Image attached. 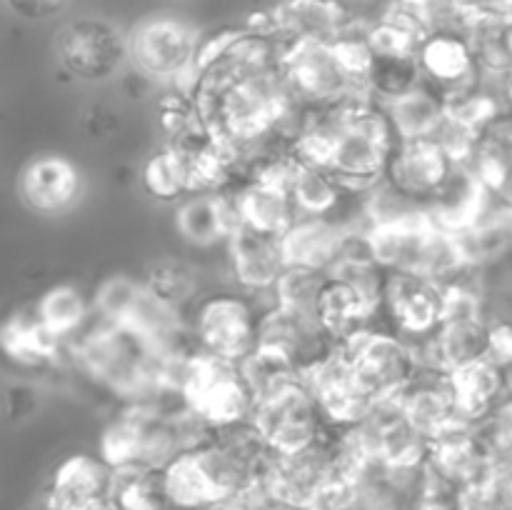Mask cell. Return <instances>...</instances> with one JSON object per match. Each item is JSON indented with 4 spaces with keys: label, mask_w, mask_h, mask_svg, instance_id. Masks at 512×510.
<instances>
[{
    "label": "cell",
    "mask_w": 512,
    "mask_h": 510,
    "mask_svg": "<svg viewBox=\"0 0 512 510\" xmlns=\"http://www.w3.org/2000/svg\"><path fill=\"white\" fill-rule=\"evenodd\" d=\"M395 143L398 138L383 105L373 98H355L315 110L293 153L328 170L348 193L368 195L383 183Z\"/></svg>",
    "instance_id": "1"
},
{
    "label": "cell",
    "mask_w": 512,
    "mask_h": 510,
    "mask_svg": "<svg viewBox=\"0 0 512 510\" xmlns=\"http://www.w3.org/2000/svg\"><path fill=\"white\" fill-rule=\"evenodd\" d=\"M75 368L120 403H160L178 398L163 388V355L130 325L93 323L68 343Z\"/></svg>",
    "instance_id": "2"
},
{
    "label": "cell",
    "mask_w": 512,
    "mask_h": 510,
    "mask_svg": "<svg viewBox=\"0 0 512 510\" xmlns=\"http://www.w3.org/2000/svg\"><path fill=\"white\" fill-rule=\"evenodd\" d=\"M370 65L373 50L365 40V25H355L335 43L288 45L280 70L300 105L323 110L355 98H370Z\"/></svg>",
    "instance_id": "3"
},
{
    "label": "cell",
    "mask_w": 512,
    "mask_h": 510,
    "mask_svg": "<svg viewBox=\"0 0 512 510\" xmlns=\"http://www.w3.org/2000/svg\"><path fill=\"white\" fill-rule=\"evenodd\" d=\"M180 413L183 405L163 408L160 403H120V410L100 433L98 455L113 470H165L188 450Z\"/></svg>",
    "instance_id": "4"
},
{
    "label": "cell",
    "mask_w": 512,
    "mask_h": 510,
    "mask_svg": "<svg viewBox=\"0 0 512 510\" xmlns=\"http://www.w3.org/2000/svg\"><path fill=\"white\" fill-rule=\"evenodd\" d=\"M165 385L210 428H228L253 418L255 395L250 393L238 363L193 350L165 365Z\"/></svg>",
    "instance_id": "5"
},
{
    "label": "cell",
    "mask_w": 512,
    "mask_h": 510,
    "mask_svg": "<svg viewBox=\"0 0 512 510\" xmlns=\"http://www.w3.org/2000/svg\"><path fill=\"white\" fill-rule=\"evenodd\" d=\"M128 43L130 65L153 80L160 90H188L205 38L198 25L183 15L153 13L140 18L128 30Z\"/></svg>",
    "instance_id": "6"
},
{
    "label": "cell",
    "mask_w": 512,
    "mask_h": 510,
    "mask_svg": "<svg viewBox=\"0 0 512 510\" xmlns=\"http://www.w3.org/2000/svg\"><path fill=\"white\" fill-rule=\"evenodd\" d=\"M53 58L75 83H115L130 65L128 30L103 15H78L55 30Z\"/></svg>",
    "instance_id": "7"
},
{
    "label": "cell",
    "mask_w": 512,
    "mask_h": 510,
    "mask_svg": "<svg viewBox=\"0 0 512 510\" xmlns=\"http://www.w3.org/2000/svg\"><path fill=\"white\" fill-rule=\"evenodd\" d=\"M263 310L260 298L235 285L205 290L188 313L190 333L203 353L240 365L260 345Z\"/></svg>",
    "instance_id": "8"
},
{
    "label": "cell",
    "mask_w": 512,
    "mask_h": 510,
    "mask_svg": "<svg viewBox=\"0 0 512 510\" xmlns=\"http://www.w3.org/2000/svg\"><path fill=\"white\" fill-rule=\"evenodd\" d=\"M338 348L343 350L360 385L375 403L398 398L423 370L415 343L390 330L388 325H370Z\"/></svg>",
    "instance_id": "9"
},
{
    "label": "cell",
    "mask_w": 512,
    "mask_h": 510,
    "mask_svg": "<svg viewBox=\"0 0 512 510\" xmlns=\"http://www.w3.org/2000/svg\"><path fill=\"white\" fill-rule=\"evenodd\" d=\"M250 420L273 453H295L308 448L325 438L330 430L305 378L258 400Z\"/></svg>",
    "instance_id": "10"
},
{
    "label": "cell",
    "mask_w": 512,
    "mask_h": 510,
    "mask_svg": "<svg viewBox=\"0 0 512 510\" xmlns=\"http://www.w3.org/2000/svg\"><path fill=\"white\" fill-rule=\"evenodd\" d=\"M338 475L330 430L318 443L295 453H273L263 473V485L270 498L283 510L313 508L325 485Z\"/></svg>",
    "instance_id": "11"
},
{
    "label": "cell",
    "mask_w": 512,
    "mask_h": 510,
    "mask_svg": "<svg viewBox=\"0 0 512 510\" xmlns=\"http://www.w3.org/2000/svg\"><path fill=\"white\" fill-rule=\"evenodd\" d=\"M445 285L430 275L415 270H388L383 290V325L408 338L423 343L443 323Z\"/></svg>",
    "instance_id": "12"
},
{
    "label": "cell",
    "mask_w": 512,
    "mask_h": 510,
    "mask_svg": "<svg viewBox=\"0 0 512 510\" xmlns=\"http://www.w3.org/2000/svg\"><path fill=\"white\" fill-rule=\"evenodd\" d=\"M418 63L425 83L440 90L445 98L475 88L485 80L473 55L468 25L448 18L443 10H438V20L420 40Z\"/></svg>",
    "instance_id": "13"
},
{
    "label": "cell",
    "mask_w": 512,
    "mask_h": 510,
    "mask_svg": "<svg viewBox=\"0 0 512 510\" xmlns=\"http://www.w3.org/2000/svg\"><path fill=\"white\" fill-rule=\"evenodd\" d=\"M15 190L25 208L40 218H60L80 203L85 190L83 170L58 150L35 153L20 165Z\"/></svg>",
    "instance_id": "14"
},
{
    "label": "cell",
    "mask_w": 512,
    "mask_h": 510,
    "mask_svg": "<svg viewBox=\"0 0 512 510\" xmlns=\"http://www.w3.org/2000/svg\"><path fill=\"white\" fill-rule=\"evenodd\" d=\"M368 455L393 470H420L428 463L430 438L420 433L408 418L398 400H380L370 413L353 425Z\"/></svg>",
    "instance_id": "15"
},
{
    "label": "cell",
    "mask_w": 512,
    "mask_h": 510,
    "mask_svg": "<svg viewBox=\"0 0 512 510\" xmlns=\"http://www.w3.org/2000/svg\"><path fill=\"white\" fill-rule=\"evenodd\" d=\"M255 15L285 48L335 43L358 25L343 0H275L268 10Z\"/></svg>",
    "instance_id": "16"
},
{
    "label": "cell",
    "mask_w": 512,
    "mask_h": 510,
    "mask_svg": "<svg viewBox=\"0 0 512 510\" xmlns=\"http://www.w3.org/2000/svg\"><path fill=\"white\" fill-rule=\"evenodd\" d=\"M455 168L458 163L435 138L398 140L390 153L383 183L403 198L428 208L445 188Z\"/></svg>",
    "instance_id": "17"
},
{
    "label": "cell",
    "mask_w": 512,
    "mask_h": 510,
    "mask_svg": "<svg viewBox=\"0 0 512 510\" xmlns=\"http://www.w3.org/2000/svg\"><path fill=\"white\" fill-rule=\"evenodd\" d=\"M428 468L453 490L485 483L500 473L480 425L465 418H458L430 440Z\"/></svg>",
    "instance_id": "18"
},
{
    "label": "cell",
    "mask_w": 512,
    "mask_h": 510,
    "mask_svg": "<svg viewBox=\"0 0 512 510\" xmlns=\"http://www.w3.org/2000/svg\"><path fill=\"white\" fill-rule=\"evenodd\" d=\"M303 378L308 388L313 390L330 428H353L375 405V400L360 385L358 375L353 373L348 358L340 348H335L318 365L305 370Z\"/></svg>",
    "instance_id": "19"
},
{
    "label": "cell",
    "mask_w": 512,
    "mask_h": 510,
    "mask_svg": "<svg viewBox=\"0 0 512 510\" xmlns=\"http://www.w3.org/2000/svg\"><path fill=\"white\" fill-rule=\"evenodd\" d=\"M225 265L235 288L255 298L270 300L275 283L288 268V260L280 238L240 225L225 243Z\"/></svg>",
    "instance_id": "20"
},
{
    "label": "cell",
    "mask_w": 512,
    "mask_h": 510,
    "mask_svg": "<svg viewBox=\"0 0 512 510\" xmlns=\"http://www.w3.org/2000/svg\"><path fill=\"white\" fill-rule=\"evenodd\" d=\"M175 235L185 245L198 250L218 248L230 240L240 228L238 208H235L233 185L210 193H190L188 198L173 205Z\"/></svg>",
    "instance_id": "21"
},
{
    "label": "cell",
    "mask_w": 512,
    "mask_h": 510,
    "mask_svg": "<svg viewBox=\"0 0 512 510\" xmlns=\"http://www.w3.org/2000/svg\"><path fill=\"white\" fill-rule=\"evenodd\" d=\"M490 315H448L440 328L423 343H415L423 368L438 373H455L488 355Z\"/></svg>",
    "instance_id": "22"
},
{
    "label": "cell",
    "mask_w": 512,
    "mask_h": 510,
    "mask_svg": "<svg viewBox=\"0 0 512 510\" xmlns=\"http://www.w3.org/2000/svg\"><path fill=\"white\" fill-rule=\"evenodd\" d=\"M260 345H268L293 358L303 368V375L335 350L333 340L325 335L313 313L283 308L270 300L260 320Z\"/></svg>",
    "instance_id": "23"
},
{
    "label": "cell",
    "mask_w": 512,
    "mask_h": 510,
    "mask_svg": "<svg viewBox=\"0 0 512 510\" xmlns=\"http://www.w3.org/2000/svg\"><path fill=\"white\" fill-rule=\"evenodd\" d=\"M113 468L100 455L75 453L58 465L48 488V510H88L110 500Z\"/></svg>",
    "instance_id": "24"
},
{
    "label": "cell",
    "mask_w": 512,
    "mask_h": 510,
    "mask_svg": "<svg viewBox=\"0 0 512 510\" xmlns=\"http://www.w3.org/2000/svg\"><path fill=\"white\" fill-rule=\"evenodd\" d=\"M358 230L353 223L338 218H298L280 243L288 265L330 273L343 258L350 235Z\"/></svg>",
    "instance_id": "25"
},
{
    "label": "cell",
    "mask_w": 512,
    "mask_h": 510,
    "mask_svg": "<svg viewBox=\"0 0 512 510\" xmlns=\"http://www.w3.org/2000/svg\"><path fill=\"white\" fill-rule=\"evenodd\" d=\"M315 318L338 348V345L348 343L353 335H358L360 330L380 323V310L350 280L328 273L318 308H315Z\"/></svg>",
    "instance_id": "26"
},
{
    "label": "cell",
    "mask_w": 512,
    "mask_h": 510,
    "mask_svg": "<svg viewBox=\"0 0 512 510\" xmlns=\"http://www.w3.org/2000/svg\"><path fill=\"white\" fill-rule=\"evenodd\" d=\"M398 405L403 408L405 418L428 435L430 440L443 433L448 425L460 418L458 400H455L450 375L438 373V370L423 368L413 378V383L398 395Z\"/></svg>",
    "instance_id": "27"
},
{
    "label": "cell",
    "mask_w": 512,
    "mask_h": 510,
    "mask_svg": "<svg viewBox=\"0 0 512 510\" xmlns=\"http://www.w3.org/2000/svg\"><path fill=\"white\" fill-rule=\"evenodd\" d=\"M290 195L295 200L300 218H338L345 220L358 213L363 203L355 210H348V203L363 195H353L333 178L325 168L305 163L295 155V165L288 180Z\"/></svg>",
    "instance_id": "28"
},
{
    "label": "cell",
    "mask_w": 512,
    "mask_h": 510,
    "mask_svg": "<svg viewBox=\"0 0 512 510\" xmlns=\"http://www.w3.org/2000/svg\"><path fill=\"white\" fill-rule=\"evenodd\" d=\"M493 203L495 195L475 178L473 170L458 165L438 198L428 205V213L443 230L460 233L478 225L493 208Z\"/></svg>",
    "instance_id": "29"
},
{
    "label": "cell",
    "mask_w": 512,
    "mask_h": 510,
    "mask_svg": "<svg viewBox=\"0 0 512 510\" xmlns=\"http://www.w3.org/2000/svg\"><path fill=\"white\" fill-rule=\"evenodd\" d=\"M460 418L470 423H483L500 403L512 393V375L483 358L450 373Z\"/></svg>",
    "instance_id": "30"
},
{
    "label": "cell",
    "mask_w": 512,
    "mask_h": 510,
    "mask_svg": "<svg viewBox=\"0 0 512 510\" xmlns=\"http://www.w3.org/2000/svg\"><path fill=\"white\" fill-rule=\"evenodd\" d=\"M0 343H3L5 355L13 360L15 365L28 370H43L50 368L60 360V353H68V345L60 338H55L40 318L35 315L33 308L15 310L3 325L0 333Z\"/></svg>",
    "instance_id": "31"
},
{
    "label": "cell",
    "mask_w": 512,
    "mask_h": 510,
    "mask_svg": "<svg viewBox=\"0 0 512 510\" xmlns=\"http://www.w3.org/2000/svg\"><path fill=\"white\" fill-rule=\"evenodd\" d=\"M398 140L435 138L448 118V100L423 80L400 98L383 105Z\"/></svg>",
    "instance_id": "32"
},
{
    "label": "cell",
    "mask_w": 512,
    "mask_h": 510,
    "mask_svg": "<svg viewBox=\"0 0 512 510\" xmlns=\"http://www.w3.org/2000/svg\"><path fill=\"white\" fill-rule=\"evenodd\" d=\"M33 310L40 323L65 345L78 338L95 318L90 295L73 283H55L45 288L33 303Z\"/></svg>",
    "instance_id": "33"
},
{
    "label": "cell",
    "mask_w": 512,
    "mask_h": 510,
    "mask_svg": "<svg viewBox=\"0 0 512 510\" xmlns=\"http://www.w3.org/2000/svg\"><path fill=\"white\" fill-rule=\"evenodd\" d=\"M158 128L163 135V143L175 148H195L213 140L203 110L198 100L183 88H165L158 95Z\"/></svg>",
    "instance_id": "34"
},
{
    "label": "cell",
    "mask_w": 512,
    "mask_h": 510,
    "mask_svg": "<svg viewBox=\"0 0 512 510\" xmlns=\"http://www.w3.org/2000/svg\"><path fill=\"white\" fill-rule=\"evenodd\" d=\"M468 38L483 78L505 88L512 80V13L475 20L468 25Z\"/></svg>",
    "instance_id": "35"
},
{
    "label": "cell",
    "mask_w": 512,
    "mask_h": 510,
    "mask_svg": "<svg viewBox=\"0 0 512 510\" xmlns=\"http://www.w3.org/2000/svg\"><path fill=\"white\" fill-rule=\"evenodd\" d=\"M143 280L150 293L180 308L183 313H190V308L205 293L200 268L190 260L180 258V255H160V258H155L145 268Z\"/></svg>",
    "instance_id": "36"
},
{
    "label": "cell",
    "mask_w": 512,
    "mask_h": 510,
    "mask_svg": "<svg viewBox=\"0 0 512 510\" xmlns=\"http://www.w3.org/2000/svg\"><path fill=\"white\" fill-rule=\"evenodd\" d=\"M138 180L143 193L160 205H178L193 193L185 155L168 143H160L158 148L150 150L140 165Z\"/></svg>",
    "instance_id": "37"
},
{
    "label": "cell",
    "mask_w": 512,
    "mask_h": 510,
    "mask_svg": "<svg viewBox=\"0 0 512 510\" xmlns=\"http://www.w3.org/2000/svg\"><path fill=\"white\" fill-rule=\"evenodd\" d=\"M110 505L115 510H168L163 470L115 468Z\"/></svg>",
    "instance_id": "38"
},
{
    "label": "cell",
    "mask_w": 512,
    "mask_h": 510,
    "mask_svg": "<svg viewBox=\"0 0 512 510\" xmlns=\"http://www.w3.org/2000/svg\"><path fill=\"white\" fill-rule=\"evenodd\" d=\"M240 373H243L250 393L255 395V403L288 388L295 380H303V368L293 358H288L280 350L268 348V345H258L240 363Z\"/></svg>",
    "instance_id": "39"
},
{
    "label": "cell",
    "mask_w": 512,
    "mask_h": 510,
    "mask_svg": "<svg viewBox=\"0 0 512 510\" xmlns=\"http://www.w3.org/2000/svg\"><path fill=\"white\" fill-rule=\"evenodd\" d=\"M143 293V275L125 273V270L108 273L98 285H95L93 293H90L95 320H100V323L128 325L135 308H138L140 298H143Z\"/></svg>",
    "instance_id": "40"
},
{
    "label": "cell",
    "mask_w": 512,
    "mask_h": 510,
    "mask_svg": "<svg viewBox=\"0 0 512 510\" xmlns=\"http://www.w3.org/2000/svg\"><path fill=\"white\" fill-rule=\"evenodd\" d=\"M423 83L418 55H373L368 75L370 98L380 105L400 98Z\"/></svg>",
    "instance_id": "41"
},
{
    "label": "cell",
    "mask_w": 512,
    "mask_h": 510,
    "mask_svg": "<svg viewBox=\"0 0 512 510\" xmlns=\"http://www.w3.org/2000/svg\"><path fill=\"white\" fill-rule=\"evenodd\" d=\"M325 280H328V273H325V270L288 265L285 273L280 275L278 283H275L273 293H270V303L315 315Z\"/></svg>",
    "instance_id": "42"
},
{
    "label": "cell",
    "mask_w": 512,
    "mask_h": 510,
    "mask_svg": "<svg viewBox=\"0 0 512 510\" xmlns=\"http://www.w3.org/2000/svg\"><path fill=\"white\" fill-rule=\"evenodd\" d=\"M440 10L458 23L470 25L475 20L498 18L512 13V0H440Z\"/></svg>",
    "instance_id": "43"
},
{
    "label": "cell",
    "mask_w": 512,
    "mask_h": 510,
    "mask_svg": "<svg viewBox=\"0 0 512 510\" xmlns=\"http://www.w3.org/2000/svg\"><path fill=\"white\" fill-rule=\"evenodd\" d=\"M485 358L512 375V318L508 315H490L488 355Z\"/></svg>",
    "instance_id": "44"
},
{
    "label": "cell",
    "mask_w": 512,
    "mask_h": 510,
    "mask_svg": "<svg viewBox=\"0 0 512 510\" xmlns=\"http://www.w3.org/2000/svg\"><path fill=\"white\" fill-rule=\"evenodd\" d=\"M70 0H5L10 13L25 23H48L65 13Z\"/></svg>",
    "instance_id": "45"
},
{
    "label": "cell",
    "mask_w": 512,
    "mask_h": 510,
    "mask_svg": "<svg viewBox=\"0 0 512 510\" xmlns=\"http://www.w3.org/2000/svg\"><path fill=\"white\" fill-rule=\"evenodd\" d=\"M83 130L93 140L115 138L120 130V118L108 103H90L83 110Z\"/></svg>",
    "instance_id": "46"
},
{
    "label": "cell",
    "mask_w": 512,
    "mask_h": 510,
    "mask_svg": "<svg viewBox=\"0 0 512 510\" xmlns=\"http://www.w3.org/2000/svg\"><path fill=\"white\" fill-rule=\"evenodd\" d=\"M38 408V390L28 383H15L8 390V415L13 420H25Z\"/></svg>",
    "instance_id": "47"
},
{
    "label": "cell",
    "mask_w": 512,
    "mask_h": 510,
    "mask_svg": "<svg viewBox=\"0 0 512 510\" xmlns=\"http://www.w3.org/2000/svg\"><path fill=\"white\" fill-rule=\"evenodd\" d=\"M115 85H118V90L123 93V98L133 100V103L145 100L153 90H158V85H155L150 78H145V75L140 73V70H135L133 65H128V68L123 70V75L115 80Z\"/></svg>",
    "instance_id": "48"
},
{
    "label": "cell",
    "mask_w": 512,
    "mask_h": 510,
    "mask_svg": "<svg viewBox=\"0 0 512 510\" xmlns=\"http://www.w3.org/2000/svg\"><path fill=\"white\" fill-rule=\"evenodd\" d=\"M413 510H458L455 495H425Z\"/></svg>",
    "instance_id": "49"
},
{
    "label": "cell",
    "mask_w": 512,
    "mask_h": 510,
    "mask_svg": "<svg viewBox=\"0 0 512 510\" xmlns=\"http://www.w3.org/2000/svg\"><path fill=\"white\" fill-rule=\"evenodd\" d=\"M398 3L410 5V8H418V10H428V13H438L440 8V0H398Z\"/></svg>",
    "instance_id": "50"
},
{
    "label": "cell",
    "mask_w": 512,
    "mask_h": 510,
    "mask_svg": "<svg viewBox=\"0 0 512 510\" xmlns=\"http://www.w3.org/2000/svg\"><path fill=\"white\" fill-rule=\"evenodd\" d=\"M505 223H508V233L512 243V203H508V200H505Z\"/></svg>",
    "instance_id": "51"
},
{
    "label": "cell",
    "mask_w": 512,
    "mask_h": 510,
    "mask_svg": "<svg viewBox=\"0 0 512 510\" xmlns=\"http://www.w3.org/2000/svg\"><path fill=\"white\" fill-rule=\"evenodd\" d=\"M215 510H245L243 505L238 503V500H233V503H228V505H220V508H215Z\"/></svg>",
    "instance_id": "52"
},
{
    "label": "cell",
    "mask_w": 512,
    "mask_h": 510,
    "mask_svg": "<svg viewBox=\"0 0 512 510\" xmlns=\"http://www.w3.org/2000/svg\"><path fill=\"white\" fill-rule=\"evenodd\" d=\"M88 510H115L113 505H110V500L108 503H103V505H95V508H88Z\"/></svg>",
    "instance_id": "53"
},
{
    "label": "cell",
    "mask_w": 512,
    "mask_h": 510,
    "mask_svg": "<svg viewBox=\"0 0 512 510\" xmlns=\"http://www.w3.org/2000/svg\"><path fill=\"white\" fill-rule=\"evenodd\" d=\"M43 510H48V508H43Z\"/></svg>",
    "instance_id": "54"
}]
</instances>
